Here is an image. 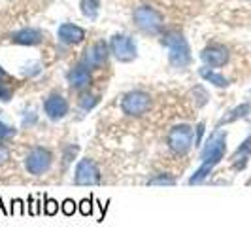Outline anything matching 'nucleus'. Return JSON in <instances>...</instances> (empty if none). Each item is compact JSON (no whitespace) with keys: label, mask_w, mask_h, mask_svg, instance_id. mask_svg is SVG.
Segmentation results:
<instances>
[{"label":"nucleus","mask_w":251,"mask_h":227,"mask_svg":"<svg viewBox=\"0 0 251 227\" xmlns=\"http://www.w3.org/2000/svg\"><path fill=\"white\" fill-rule=\"evenodd\" d=\"M4 76H6V72H4V68H2V66H0V80H2V78H4Z\"/></svg>","instance_id":"obj_28"},{"label":"nucleus","mask_w":251,"mask_h":227,"mask_svg":"<svg viewBox=\"0 0 251 227\" xmlns=\"http://www.w3.org/2000/svg\"><path fill=\"white\" fill-rule=\"evenodd\" d=\"M163 44L170 51V64L176 68H185L191 63V50L187 40L179 32H166L163 38Z\"/></svg>","instance_id":"obj_2"},{"label":"nucleus","mask_w":251,"mask_h":227,"mask_svg":"<svg viewBox=\"0 0 251 227\" xmlns=\"http://www.w3.org/2000/svg\"><path fill=\"white\" fill-rule=\"evenodd\" d=\"M202 61L208 64V66H223L228 61V50L225 46H219V44H214V46H208L206 50L202 51Z\"/></svg>","instance_id":"obj_10"},{"label":"nucleus","mask_w":251,"mask_h":227,"mask_svg":"<svg viewBox=\"0 0 251 227\" xmlns=\"http://www.w3.org/2000/svg\"><path fill=\"white\" fill-rule=\"evenodd\" d=\"M57 34H59V40H61V42L74 46V44H81V42H83L85 30H83L81 27L72 25V23H64V25L59 27V32H57Z\"/></svg>","instance_id":"obj_12"},{"label":"nucleus","mask_w":251,"mask_h":227,"mask_svg":"<svg viewBox=\"0 0 251 227\" xmlns=\"http://www.w3.org/2000/svg\"><path fill=\"white\" fill-rule=\"evenodd\" d=\"M251 110V104H240V106H236L234 110H230L228 112V115H225L221 121H219V125H225V123H232V121H236V119H240V117H246L248 114H250Z\"/></svg>","instance_id":"obj_16"},{"label":"nucleus","mask_w":251,"mask_h":227,"mask_svg":"<svg viewBox=\"0 0 251 227\" xmlns=\"http://www.w3.org/2000/svg\"><path fill=\"white\" fill-rule=\"evenodd\" d=\"M51 161H53V159H51V153L46 150V148H34V150L26 155L25 169L30 174L40 176V174H44V172L50 170Z\"/></svg>","instance_id":"obj_7"},{"label":"nucleus","mask_w":251,"mask_h":227,"mask_svg":"<svg viewBox=\"0 0 251 227\" xmlns=\"http://www.w3.org/2000/svg\"><path fill=\"white\" fill-rule=\"evenodd\" d=\"M110 51L117 57V61L121 63H128L136 57V46L132 42V38L125 36V34H115L110 42Z\"/></svg>","instance_id":"obj_8"},{"label":"nucleus","mask_w":251,"mask_h":227,"mask_svg":"<svg viewBox=\"0 0 251 227\" xmlns=\"http://www.w3.org/2000/svg\"><path fill=\"white\" fill-rule=\"evenodd\" d=\"M134 23L148 34H157L163 28V15L155 8L150 6H140L134 10Z\"/></svg>","instance_id":"obj_4"},{"label":"nucleus","mask_w":251,"mask_h":227,"mask_svg":"<svg viewBox=\"0 0 251 227\" xmlns=\"http://www.w3.org/2000/svg\"><path fill=\"white\" fill-rule=\"evenodd\" d=\"M202 135H204V123H199V125H197V137H195V146H201Z\"/></svg>","instance_id":"obj_24"},{"label":"nucleus","mask_w":251,"mask_h":227,"mask_svg":"<svg viewBox=\"0 0 251 227\" xmlns=\"http://www.w3.org/2000/svg\"><path fill=\"white\" fill-rule=\"evenodd\" d=\"M44 110L51 119H63L68 114V102L61 95H51L50 99L44 102Z\"/></svg>","instance_id":"obj_11"},{"label":"nucleus","mask_w":251,"mask_h":227,"mask_svg":"<svg viewBox=\"0 0 251 227\" xmlns=\"http://www.w3.org/2000/svg\"><path fill=\"white\" fill-rule=\"evenodd\" d=\"M151 108V97L144 91H130L126 93L121 101V110L126 115H132V117H138L144 115Z\"/></svg>","instance_id":"obj_5"},{"label":"nucleus","mask_w":251,"mask_h":227,"mask_svg":"<svg viewBox=\"0 0 251 227\" xmlns=\"http://www.w3.org/2000/svg\"><path fill=\"white\" fill-rule=\"evenodd\" d=\"M12 40L19 46H36L42 42V32L36 28H23V30L13 32Z\"/></svg>","instance_id":"obj_14"},{"label":"nucleus","mask_w":251,"mask_h":227,"mask_svg":"<svg viewBox=\"0 0 251 227\" xmlns=\"http://www.w3.org/2000/svg\"><path fill=\"white\" fill-rule=\"evenodd\" d=\"M97 102H99V99H97L95 95H85V97H81L79 106H81L83 110H91V108H95V106H97Z\"/></svg>","instance_id":"obj_20"},{"label":"nucleus","mask_w":251,"mask_h":227,"mask_svg":"<svg viewBox=\"0 0 251 227\" xmlns=\"http://www.w3.org/2000/svg\"><path fill=\"white\" fill-rule=\"evenodd\" d=\"M44 212L48 216H55L59 212V202L53 201V199H46V206H44Z\"/></svg>","instance_id":"obj_22"},{"label":"nucleus","mask_w":251,"mask_h":227,"mask_svg":"<svg viewBox=\"0 0 251 227\" xmlns=\"http://www.w3.org/2000/svg\"><path fill=\"white\" fill-rule=\"evenodd\" d=\"M89 82H91V72L85 64H77L75 68L68 72V84L74 89L85 87V85H89Z\"/></svg>","instance_id":"obj_13"},{"label":"nucleus","mask_w":251,"mask_h":227,"mask_svg":"<svg viewBox=\"0 0 251 227\" xmlns=\"http://www.w3.org/2000/svg\"><path fill=\"white\" fill-rule=\"evenodd\" d=\"M251 153V137L242 146H240L238 150L234 151V155H232V159H234V167L236 169H244L246 163H248V157H250Z\"/></svg>","instance_id":"obj_15"},{"label":"nucleus","mask_w":251,"mask_h":227,"mask_svg":"<svg viewBox=\"0 0 251 227\" xmlns=\"http://www.w3.org/2000/svg\"><path fill=\"white\" fill-rule=\"evenodd\" d=\"M148 184H150V186H174L176 180H174L172 176H168V174H161V176L151 178Z\"/></svg>","instance_id":"obj_19"},{"label":"nucleus","mask_w":251,"mask_h":227,"mask_svg":"<svg viewBox=\"0 0 251 227\" xmlns=\"http://www.w3.org/2000/svg\"><path fill=\"white\" fill-rule=\"evenodd\" d=\"M61 208H63V212L66 216H72L75 212V202L72 201V199H66V201L63 202V206H61Z\"/></svg>","instance_id":"obj_23"},{"label":"nucleus","mask_w":251,"mask_h":227,"mask_svg":"<svg viewBox=\"0 0 251 227\" xmlns=\"http://www.w3.org/2000/svg\"><path fill=\"white\" fill-rule=\"evenodd\" d=\"M81 214L83 216H89L91 214V201H81Z\"/></svg>","instance_id":"obj_25"},{"label":"nucleus","mask_w":251,"mask_h":227,"mask_svg":"<svg viewBox=\"0 0 251 227\" xmlns=\"http://www.w3.org/2000/svg\"><path fill=\"white\" fill-rule=\"evenodd\" d=\"M75 186H97L100 184V170L91 159H81L75 167L74 174Z\"/></svg>","instance_id":"obj_6"},{"label":"nucleus","mask_w":251,"mask_h":227,"mask_svg":"<svg viewBox=\"0 0 251 227\" xmlns=\"http://www.w3.org/2000/svg\"><path fill=\"white\" fill-rule=\"evenodd\" d=\"M4 157H8V153L0 148V161H4Z\"/></svg>","instance_id":"obj_27"},{"label":"nucleus","mask_w":251,"mask_h":227,"mask_svg":"<svg viewBox=\"0 0 251 227\" xmlns=\"http://www.w3.org/2000/svg\"><path fill=\"white\" fill-rule=\"evenodd\" d=\"M201 76L206 80V82L214 84V85H217V87H226V85H228V80H226L225 76L217 74V72H214L212 68H201Z\"/></svg>","instance_id":"obj_17"},{"label":"nucleus","mask_w":251,"mask_h":227,"mask_svg":"<svg viewBox=\"0 0 251 227\" xmlns=\"http://www.w3.org/2000/svg\"><path fill=\"white\" fill-rule=\"evenodd\" d=\"M195 144V133H193V127L189 125H176L170 129L168 133V148L181 155V153H187Z\"/></svg>","instance_id":"obj_3"},{"label":"nucleus","mask_w":251,"mask_h":227,"mask_svg":"<svg viewBox=\"0 0 251 227\" xmlns=\"http://www.w3.org/2000/svg\"><path fill=\"white\" fill-rule=\"evenodd\" d=\"M79 8H81V13L89 17V19H97L99 15V8H100V2L99 0H81L79 2Z\"/></svg>","instance_id":"obj_18"},{"label":"nucleus","mask_w":251,"mask_h":227,"mask_svg":"<svg viewBox=\"0 0 251 227\" xmlns=\"http://www.w3.org/2000/svg\"><path fill=\"white\" fill-rule=\"evenodd\" d=\"M106 59H108V46L104 42H97L85 51L81 64H85L87 68H99L106 63Z\"/></svg>","instance_id":"obj_9"},{"label":"nucleus","mask_w":251,"mask_h":227,"mask_svg":"<svg viewBox=\"0 0 251 227\" xmlns=\"http://www.w3.org/2000/svg\"><path fill=\"white\" fill-rule=\"evenodd\" d=\"M13 135H15V129L0 121V142H4V140L10 139V137H13Z\"/></svg>","instance_id":"obj_21"},{"label":"nucleus","mask_w":251,"mask_h":227,"mask_svg":"<svg viewBox=\"0 0 251 227\" xmlns=\"http://www.w3.org/2000/svg\"><path fill=\"white\" fill-rule=\"evenodd\" d=\"M10 97H12V93H10L6 87L0 85V101H10Z\"/></svg>","instance_id":"obj_26"},{"label":"nucleus","mask_w":251,"mask_h":227,"mask_svg":"<svg viewBox=\"0 0 251 227\" xmlns=\"http://www.w3.org/2000/svg\"><path fill=\"white\" fill-rule=\"evenodd\" d=\"M225 151H226V133L217 129V131H214L210 135V139L206 140V146H204V150L201 153L202 165L195 170V174L189 178V184L193 186V184L204 182L206 176L214 170L215 165L223 159Z\"/></svg>","instance_id":"obj_1"}]
</instances>
